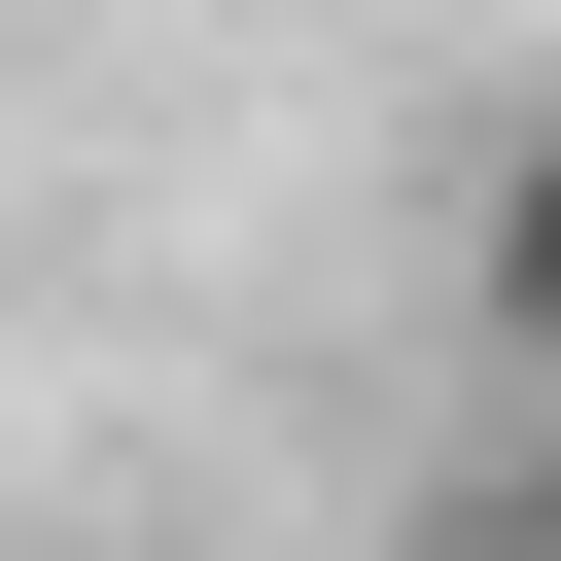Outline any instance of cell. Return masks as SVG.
Returning a JSON list of instances; mask_svg holds the SVG:
<instances>
[{"label": "cell", "instance_id": "1", "mask_svg": "<svg viewBox=\"0 0 561 561\" xmlns=\"http://www.w3.org/2000/svg\"><path fill=\"white\" fill-rule=\"evenodd\" d=\"M456 351H491V386H561V105L456 175Z\"/></svg>", "mask_w": 561, "mask_h": 561}, {"label": "cell", "instance_id": "2", "mask_svg": "<svg viewBox=\"0 0 561 561\" xmlns=\"http://www.w3.org/2000/svg\"><path fill=\"white\" fill-rule=\"evenodd\" d=\"M421 561H561V386H491V456L421 491Z\"/></svg>", "mask_w": 561, "mask_h": 561}]
</instances>
